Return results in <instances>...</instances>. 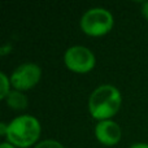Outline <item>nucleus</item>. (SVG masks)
Here are the masks:
<instances>
[{
    "instance_id": "obj_4",
    "label": "nucleus",
    "mask_w": 148,
    "mask_h": 148,
    "mask_svg": "<svg viewBox=\"0 0 148 148\" xmlns=\"http://www.w3.org/2000/svg\"><path fill=\"white\" fill-rule=\"evenodd\" d=\"M65 65L75 73H86L95 66V56L87 47L73 46L64 55Z\"/></svg>"
},
{
    "instance_id": "obj_10",
    "label": "nucleus",
    "mask_w": 148,
    "mask_h": 148,
    "mask_svg": "<svg viewBox=\"0 0 148 148\" xmlns=\"http://www.w3.org/2000/svg\"><path fill=\"white\" fill-rule=\"evenodd\" d=\"M142 13H143V16L148 20V1L142 3Z\"/></svg>"
},
{
    "instance_id": "obj_2",
    "label": "nucleus",
    "mask_w": 148,
    "mask_h": 148,
    "mask_svg": "<svg viewBox=\"0 0 148 148\" xmlns=\"http://www.w3.org/2000/svg\"><path fill=\"white\" fill-rule=\"evenodd\" d=\"M40 134V123L33 116H20L8 123L7 139L10 144L26 148L36 142Z\"/></svg>"
},
{
    "instance_id": "obj_12",
    "label": "nucleus",
    "mask_w": 148,
    "mask_h": 148,
    "mask_svg": "<svg viewBox=\"0 0 148 148\" xmlns=\"http://www.w3.org/2000/svg\"><path fill=\"white\" fill-rule=\"evenodd\" d=\"M7 130H8V125L7 123H0V131H1V135H7Z\"/></svg>"
},
{
    "instance_id": "obj_3",
    "label": "nucleus",
    "mask_w": 148,
    "mask_h": 148,
    "mask_svg": "<svg viewBox=\"0 0 148 148\" xmlns=\"http://www.w3.org/2000/svg\"><path fill=\"white\" fill-rule=\"evenodd\" d=\"M112 26L113 16L104 8H91L81 17V29L87 35H104L112 29Z\"/></svg>"
},
{
    "instance_id": "obj_7",
    "label": "nucleus",
    "mask_w": 148,
    "mask_h": 148,
    "mask_svg": "<svg viewBox=\"0 0 148 148\" xmlns=\"http://www.w3.org/2000/svg\"><path fill=\"white\" fill-rule=\"evenodd\" d=\"M8 107L13 109H25L27 105V97L21 91H9V94L5 96Z\"/></svg>"
},
{
    "instance_id": "obj_9",
    "label": "nucleus",
    "mask_w": 148,
    "mask_h": 148,
    "mask_svg": "<svg viewBox=\"0 0 148 148\" xmlns=\"http://www.w3.org/2000/svg\"><path fill=\"white\" fill-rule=\"evenodd\" d=\"M34 148H64L61 143L56 140H52V139H47V140H43L40 143H38Z\"/></svg>"
},
{
    "instance_id": "obj_6",
    "label": "nucleus",
    "mask_w": 148,
    "mask_h": 148,
    "mask_svg": "<svg viewBox=\"0 0 148 148\" xmlns=\"http://www.w3.org/2000/svg\"><path fill=\"white\" fill-rule=\"evenodd\" d=\"M95 135L104 146H114L121 139V129L114 121H99L95 126Z\"/></svg>"
},
{
    "instance_id": "obj_11",
    "label": "nucleus",
    "mask_w": 148,
    "mask_h": 148,
    "mask_svg": "<svg viewBox=\"0 0 148 148\" xmlns=\"http://www.w3.org/2000/svg\"><path fill=\"white\" fill-rule=\"evenodd\" d=\"M130 148H148V143H134L130 146Z\"/></svg>"
},
{
    "instance_id": "obj_13",
    "label": "nucleus",
    "mask_w": 148,
    "mask_h": 148,
    "mask_svg": "<svg viewBox=\"0 0 148 148\" xmlns=\"http://www.w3.org/2000/svg\"><path fill=\"white\" fill-rule=\"evenodd\" d=\"M0 148H16L13 144H10L9 142H5V143H1L0 144Z\"/></svg>"
},
{
    "instance_id": "obj_8",
    "label": "nucleus",
    "mask_w": 148,
    "mask_h": 148,
    "mask_svg": "<svg viewBox=\"0 0 148 148\" xmlns=\"http://www.w3.org/2000/svg\"><path fill=\"white\" fill-rule=\"evenodd\" d=\"M0 79H1V90H0V97L1 99H5V96H7L8 94H9V79L7 78V75H5V73H0Z\"/></svg>"
},
{
    "instance_id": "obj_1",
    "label": "nucleus",
    "mask_w": 148,
    "mask_h": 148,
    "mask_svg": "<svg viewBox=\"0 0 148 148\" xmlns=\"http://www.w3.org/2000/svg\"><path fill=\"white\" fill-rule=\"evenodd\" d=\"M121 105V94L112 84H101L92 91L88 109L94 118L104 121L117 113Z\"/></svg>"
},
{
    "instance_id": "obj_5",
    "label": "nucleus",
    "mask_w": 148,
    "mask_h": 148,
    "mask_svg": "<svg viewBox=\"0 0 148 148\" xmlns=\"http://www.w3.org/2000/svg\"><path fill=\"white\" fill-rule=\"evenodd\" d=\"M42 75L40 68L33 62L22 64L12 73L10 75V83L17 90H29L34 87L39 82Z\"/></svg>"
}]
</instances>
